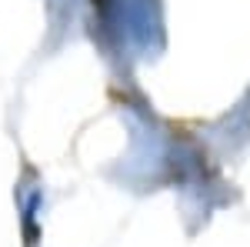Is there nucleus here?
<instances>
[{"label":"nucleus","mask_w":250,"mask_h":247,"mask_svg":"<svg viewBox=\"0 0 250 247\" xmlns=\"http://www.w3.org/2000/svg\"><path fill=\"white\" fill-rule=\"evenodd\" d=\"M47 207V190L37 180H23L17 187V214H20V230H23V244L37 247L40 244V221Z\"/></svg>","instance_id":"obj_1"}]
</instances>
